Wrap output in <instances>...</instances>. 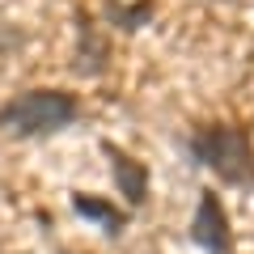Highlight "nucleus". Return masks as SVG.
<instances>
[{"instance_id": "nucleus-1", "label": "nucleus", "mask_w": 254, "mask_h": 254, "mask_svg": "<svg viewBox=\"0 0 254 254\" xmlns=\"http://www.w3.org/2000/svg\"><path fill=\"white\" fill-rule=\"evenodd\" d=\"M76 119V98L64 89H26L0 106V127L17 140L55 136Z\"/></svg>"}, {"instance_id": "nucleus-2", "label": "nucleus", "mask_w": 254, "mask_h": 254, "mask_svg": "<svg viewBox=\"0 0 254 254\" xmlns=\"http://www.w3.org/2000/svg\"><path fill=\"white\" fill-rule=\"evenodd\" d=\"M190 157L208 165L229 187H254V144L246 136V127H233V123L199 127L190 136Z\"/></svg>"}, {"instance_id": "nucleus-3", "label": "nucleus", "mask_w": 254, "mask_h": 254, "mask_svg": "<svg viewBox=\"0 0 254 254\" xmlns=\"http://www.w3.org/2000/svg\"><path fill=\"white\" fill-rule=\"evenodd\" d=\"M190 237H195L208 254H233V229H229V212H225V203H220V195L199 190L195 220H190Z\"/></svg>"}, {"instance_id": "nucleus-4", "label": "nucleus", "mask_w": 254, "mask_h": 254, "mask_svg": "<svg viewBox=\"0 0 254 254\" xmlns=\"http://www.w3.org/2000/svg\"><path fill=\"white\" fill-rule=\"evenodd\" d=\"M102 153H106V161H110L115 187H119V195L127 199V208H140V203L148 199V170H144V161L127 157L119 144H102Z\"/></svg>"}, {"instance_id": "nucleus-5", "label": "nucleus", "mask_w": 254, "mask_h": 254, "mask_svg": "<svg viewBox=\"0 0 254 254\" xmlns=\"http://www.w3.org/2000/svg\"><path fill=\"white\" fill-rule=\"evenodd\" d=\"M72 212L85 216V220H98L110 237L123 233V225H127V212L123 208H115L110 199H98V195H89V190H76V195H72Z\"/></svg>"}, {"instance_id": "nucleus-6", "label": "nucleus", "mask_w": 254, "mask_h": 254, "mask_svg": "<svg viewBox=\"0 0 254 254\" xmlns=\"http://www.w3.org/2000/svg\"><path fill=\"white\" fill-rule=\"evenodd\" d=\"M106 17L115 21L119 30H140L148 17H153V4H144V0L131 4V9H123V4H106Z\"/></svg>"}]
</instances>
